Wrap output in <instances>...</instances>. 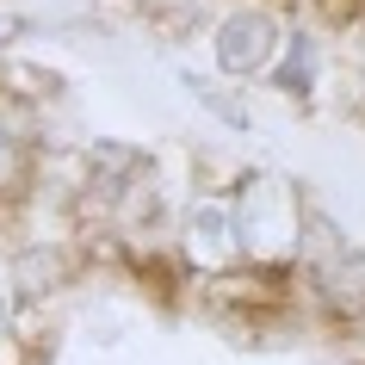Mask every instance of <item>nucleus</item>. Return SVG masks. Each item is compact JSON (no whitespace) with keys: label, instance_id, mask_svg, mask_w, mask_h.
Here are the masks:
<instances>
[{"label":"nucleus","instance_id":"obj_1","mask_svg":"<svg viewBox=\"0 0 365 365\" xmlns=\"http://www.w3.org/2000/svg\"><path fill=\"white\" fill-rule=\"evenodd\" d=\"M230 217L242 254H254V260H291L304 248V205H297V186L279 173H248Z\"/></svg>","mask_w":365,"mask_h":365},{"label":"nucleus","instance_id":"obj_2","mask_svg":"<svg viewBox=\"0 0 365 365\" xmlns=\"http://www.w3.org/2000/svg\"><path fill=\"white\" fill-rule=\"evenodd\" d=\"M304 254H309V279L328 304L346 309V316L365 309V254L346 235H334L328 223H304Z\"/></svg>","mask_w":365,"mask_h":365},{"label":"nucleus","instance_id":"obj_3","mask_svg":"<svg viewBox=\"0 0 365 365\" xmlns=\"http://www.w3.org/2000/svg\"><path fill=\"white\" fill-rule=\"evenodd\" d=\"M272 56H279V19H272L267 6H235V13H223V25H217V68L230 81L260 75Z\"/></svg>","mask_w":365,"mask_h":365},{"label":"nucleus","instance_id":"obj_4","mask_svg":"<svg viewBox=\"0 0 365 365\" xmlns=\"http://www.w3.org/2000/svg\"><path fill=\"white\" fill-rule=\"evenodd\" d=\"M180 248H186V260H192L198 272H230L235 260H242L230 205H223V198H198V205H186V217H180Z\"/></svg>","mask_w":365,"mask_h":365},{"label":"nucleus","instance_id":"obj_5","mask_svg":"<svg viewBox=\"0 0 365 365\" xmlns=\"http://www.w3.org/2000/svg\"><path fill=\"white\" fill-rule=\"evenodd\" d=\"M309 75H316V38L297 31L291 50H285V62H279V87H309Z\"/></svg>","mask_w":365,"mask_h":365},{"label":"nucleus","instance_id":"obj_6","mask_svg":"<svg viewBox=\"0 0 365 365\" xmlns=\"http://www.w3.org/2000/svg\"><path fill=\"white\" fill-rule=\"evenodd\" d=\"M186 87H192V93L205 99V106H211L217 118H223V124H235V130H242V124H248V112H242V99H230V93H217L211 81H198V75H186Z\"/></svg>","mask_w":365,"mask_h":365},{"label":"nucleus","instance_id":"obj_7","mask_svg":"<svg viewBox=\"0 0 365 365\" xmlns=\"http://www.w3.org/2000/svg\"><path fill=\"white\" fill-rule=\"evenodd\" d=\"M13 304H19V297H13V272L0 267V334L13 328Z\"/></svg>","mask_w":365,"mask_h":365},{"label":"nucleus","instance_id":"obj_8","mask_svg":"<svg viewBox=\"0 0 365 365\" xmlns=\"http://www.w3.org/2000/svg\"><path fill=\"white\" fill-rule=\"evenodd\" d=\"M13 31H19V19H13V13H0V43L13 38Z\"/></svg>","mask_w":365,"mask_h":365}]
</instances>
